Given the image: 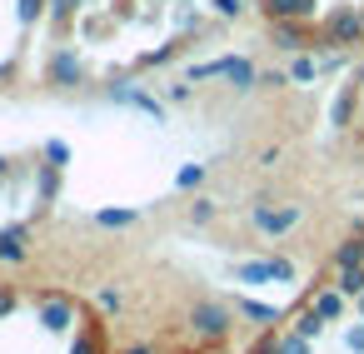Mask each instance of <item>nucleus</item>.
<instances>
[{"label":"nucleus","instance_id":"obj_1","mask_svg":"<svg viewBox=\"0 0 364 354\" xmlns=\"http://www.w3.org/2000/svg\"><path fill=\"white\" fill-rule=\"evenodd\" d=\"M110 100H120V105H135V110H145V115H155V125L165 120V105H160L155 95H145V90H135V85H110Z\"/></svg>","mask_w":364,"mask_h":354},{"label":"nucleus","instance_id":"obj_2","mask_svg":"<svg viewBox=\"0 0 364 354\" xmlns=\"http://www.w3.org/2000/svg\"><path fill=\"white\" fill-rule=\"evenodd\" d=\"M255 225H259L264 235H284V230H294V225H299V210H294V205H284V210L259 205V210H255Z\"/></svg>","mask_w":364,"mask_h":354},{"label":"nucleus","instance_id":"obj_3","mask_svg":"<svg viewBox=\"0 0 364 354\" xmlns=\"http://www.w3.org/2000/svg\"><path fill=\"white\" fill-rule=\"evenodd\" d=\"M245 284H259V279H294V264L289 259H264V264H240L235 269Z\"/></svg>","mask_w":364,"mask_h":354},{"label":"nucleus","instance_id":"obj_4","mask_svg":"<svg viewBox=\"0 0 364 354\" xmlns=\"http://www.w3.org/2000/svg\"><path fill=\"white\" fill-rule=\"evenodd\" d=\"M190 324H195L200 334H225V329H230V309H220V304H195Z\"/></svg>","mask_w":364,"mask_h":354},{"label":"nucleus","instance_id":"obj_5","mask_svg":"<svg viewBox=\"0 0 364 354\" xmlns=\"http://www.w3.org/2000/svg\"><path fill=\"white\" fill-rule=\"evenodd\" d=\"M314 6L319 0H264L269 21H304V16H314Z\"/></svg>","mask_w":364,"mask_h":354},{"label":"nucleus","instance_id":"obj_6","mask_svg":"<svg viewBox=\"0 0 364 354\" xmlns=\"http://www.w3.org/2000/svg\"><path fill=\"white\" fill-rule=\"evenodd\" d=\"M329 36H334V41H359V36H364V16L334 11V16H329Z\"/></svg>","mask_w":364,"mask_h":354},{"label":"nucleus","instance_id":"obj_7","mask_svg":"<svg viewBox=\"0 0 364 354\" xmlns=\"http://www.w3.org/2000/svg\"><path fill=\"white\" fill-rule=\"evenodd\" d=\"M220 75H225V80H230L235 90H250V85L259 80V75H255V65H250V60H240V55H230V60H220Z\"/></svg>","mask_w":364,"mask_h":354},{"label":"nucleus","instance_id":"obj_8","mask_svg":"<svg viewBox=\"0 0 364 354\" xmlns=\"http://www.w3.org/2000/svg\"><path fill=\"white\" fill-rule=\"evenodd\" d=\"M0 259H11V264L26 259V230H6V235H0Z\"/></svg>","mask_w":364,"mask_h":354},{"label":"nucleus","instance_id":"obj_9","mask_svg":"<svg viewBox=\"0 0 364 354\" xmlns=\"http://www.w3.org/2000/svg\"><path fill=\"white\" fill-rule=\"evenodd\" d=\"M50 75H55V85H75V80H80V60H75V55H55Z\"/></svg>","mask_w":364,"mask_h":354},{"label":"nucleus","instance_id":"obj_10","mask_svg":"<svg viewBox=\"0 0 364 354\" xmlns=\"http://www.w3.org/2000/svg\"><path fill=\"white\" fill-rule=\"evenodd\" d=\"M41 319H46V329H65V324L75 319V309L55 299V304H46V309H41Z\"/></svg>","mask_w":364,"mask_h":354},{"label":"nucleus","instance_id":"obj_11","mask_svg":"<svg viewBox=\"0 0 364 354\" xmlns=\"http://www.w3.org/2000/svg\"><path fill=\"white\" fill-rule=\"evenodd\" d=\"M334 264H339V269L364 264V240H344V245H339V254H334Z\"/></svg>","mask_w":364,"mask_h":354},{"label":"nucleus","instance_id":"obj_12","mask_svg":"<svg viewBox=\"0 0 364 354\" xmlns=\"http://www.w3.org/2000/svg\"><path fill=\"white\" fill-rule=\"evenodd\" d=\"M339 294H364V264H354V269H339Z\"/></svg>","mask_w":364,"mask_h":354},{"label":"nucleus","instance_id":"obj_13","mask_svg":"<svg viewBox=\"0 0 364 354\" xmlns=\"http://www.w3.org/2000/svg\"><path fill=\"white\" fill-rule=\"evenodd\" d=\"M314 309H319L324 319H339V309H344V294H339V289H329V294H314Z\"/></svg>","mask_w":364,"mask_h":354},{"label":"nucleus","instance_id":"obj_14","mask_svg":"<svg viewBox=\"0 0 364 354\" xmlns=\"http://www.w3.org/2000/svg\"><path fill=\"white\" fill-rule=\"evenodd\" d=\"M240 309H245L250 319H279V309H274V304H255V299H240Z\"/></svg>","mask_w":364,"mask_h":354},{"label":"nucleus","instance_id":"obj_15","mask_svg":"<svg viewBox=\"0 0 364 354\" xmlns=\"http://www.w3.org/2000/svg\"><path fill=\"white\" fill-rule=\"evenodd\" d=\"M95 220H100V225H115V230H120V225H130V220H135V210H100Z\"/></svg>","mask_w":364,"mask_h":354},{"label":"nucleus","instance_id":"obj_16","mask_svg":"<svg viewBox=\"0 0 364 354\" xmlns=\"http://www.w3.org/2000/svg\"><path fill=\"white\" fill-rule=\"evenodd\" d=\"M319 329H324V314H319V309H309V314L299 319V334H304V339H314Z\"/></svg>","mask_w":364,"mask_h":354},{"label":"nucleus","instance_id":"obj_17","mask_svg":"<svg viewBox=\"0 0 364 354\" xmlns=\"http://www.w3.org/2000/svg\"><path fill=\"white\" fill-rule=\"evenodd\" d=\"M200 180H205V165H185L175 185H180V190H190V185H200Z\"/></svg>","mask_w":364,"mask_h":354},{"label":"nucleus","instance_id":"obj_18","mask_svg":"<svg viewBox=\"0 0 364 354\" xmlns=\"http://www.w3.org/2000/svg\"><path fill=\"white\" fill-rule=\"evenodd\" d=\"M289 75H294V80H314V60H304V55H299V60L289 65Z\"/></svg>","mask_w":364,"mask_h":354},{"label":"nucleus","instance_id":"obj_19","mask_svg":"<svg viewBox=\"0 0 364 354\" xmlns=\"http://www.w3.org/2000/svg\"><path fill=\"white\" fill-rule=\"evenodd\" d=\"M344 344H349V349H354V354H364V324H354V329H349V334H344Z\"/></svg>","mask_w":364,"mask_h":354},{"label":"nucleus","instance_id":"obj_20","mask_svg":"<svg viewBox=\"0 0 364 354\" xmlns=\"http://www.w3.org/2000/svg\"><path fill=\"white\" fill-rule=\"evenodd\" d=\"M70 354H100V344H95V334H80V339H75V349H70Z\"/></svg>","mask_w":364,"mask_h":354},{"label":"nucleus","instance_id":"obj_21","mask_svg":"<svg viewBox=\"0 0 364 354\" xmlns=\"http://www.w3.org/2000/svg\"><path fill=\"white\" fill-rule=\"evenodd\" d=\"M349 105H354V95H339V105H334V125L349 120Z\"/></svg>","mask_w":364,"mask_h":354},{"label":"nucleus","instance_id":"obj_22","mask_svg":"<svg viewBox=\"0 0 364 354\" xmlns=\"http://www.w3.org/2000/svg\"><path fill=\"white\" fill-rule=\"evenodd\" d=\"M279 354H309V349H304V334H294V339H284V344H279Z\"/></svg>","mask_w":364,"mask_h":354},{"label":"nucleus","instance_id":"obj_23","mask_svg":"<svg viewBox=\"0 0 364 354\" xmlns=\"http://www.w3.org/2000/svg\"><path fill=\"white\" fill-rule=\"evenodd\" d=\"M46 155H50V160H55V165H65V160H70V150H65V145H60V140H50V150H46Z\"/></svg>","mask_w":364,"mask_h":354},{"label":"nucleus","instance_id":"obj_24","mask_svg":"<svg viewBox=\"0 0 364 354\" xmlns=\"http://www.w3.org/2000/svg\"><path fill=\"white\" fill-rule=\"evenodd\" d=\"M41 195H46V200H50V195H55V165H50V170H46V175H41Z\"/></svg>","mask_w":364,"mask_h":354},{"label":"nucleus","instance_id":"obj_25","mask_svg":"<svg viewBox=\"0 0 364 354\" xmlns=\"http://www.w3.org/2000/svg\"><path fill=\"white\" fill-rule=\"evenodd\" d=\"M41 16V0H21V21H36Z\"/></svg>","mask_w":364,"mask_h":354},{"label":"nucleus","instance_id":"obj_26","mask_svg":"<svg viewBox=\"0 0 364 354\" xmlns=\"http://www.w3.org/2000/svg\"><path fill=\"white\" fill-rule=\"evenodd\" d=\"M210 215H215V205H205V200H195V225H205Z\"/></svg>","mask_w":364,"mask_h":354},{"label":"nucleus","instance_id":"obj_27","mask_svg":"<svg viewBox=\"0 0 364 354\" xmlns=\"http://www.w3.org/2000/svg\"><path fill=\"white\" fill-rule=\"evenodd\" d=\"M220 6V16H240V0H215Z\"/></svg>","mask_w":364,"mask_h":354},{"label":"nucleus","instance_id":"obj_28","mask_svg":"<svg viewBox=\"0 0 364 354\" xmlns=\"http://www.w3.org/2000/svg\"><path fill=\"white\" fill-rule=\"evenodd\" d=\"M130 354H155V349H150V344H135V349H130Z\"/></svg>","mask_w":364,"mask_h":354},{"label":"nucleus","instance_id":"obj_29","mask_svg":"<svg viewBox=\"0 0 364 354\" xmlns=\"http://www.w3.org/2000/svg\"><path fill=\"white\" fill-rule=\"evenodd\" d=\"M6 309H11V294H0V314H6Z\"/></svg>","mask_w":364,"mask_h":354},{"label":"nucleus","instance_id":"obj_30","mask_svg":"<svg viewBox=\"0 0 364 354\" xmlns=\"http://www.w3.org/2000/svg\"><path fill=\"white\" fill-rule=\"evenodd\" d=\"M6 170H11V165H6V155H0V175H6Z\"/></svg>","mask_w":364,"mask_h":354},{"label":"nucleus","instance_id":"obj_31","mask_svg":"<svg viewBox=\"0 0 364 354\" xmlns=\"http://www.w3.org/2000/svg\"><path fill=\"white\" fill-rule=\"evenodd\" d=\"M359 314H364V294H359Z\"/></svg>","mask_w":364,"mask_h":354},{"label":"nucleus","instance_id":"obj_32","mask_svg":"<svg viewBox=\"0 0 364 354\" xmlns=\"http://www.w3.org/2000/svg\"><path fill=\"white\" fill-rule=\"evenodd\" d=\"M359 80H364V70H359Z\"/></svg>","mask_w":364,"mask_h":354},{"label":"nucleus","instance_id":"obj_33","mask_svg":"<svg viewBox=\"0 0 364 354\" xmlns=\"http://www.w3.org/2000/svg\"><path fill=\"white\" fill-rule=\"evenodd\" d=\"M359 16H364V11H359Z\"/></svg>","mask_w":364,"mask_h":354}]
</instances>
